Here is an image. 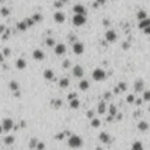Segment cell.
<instances>
[{
    "mask_svg": "<svg viewBox=\"0 0 150 150\" xmlns=\"http://www.w3.org/2000/svg\"><path fill=\"white\" fill-rule=\"evenodd\" d=\"M91 124H92V127H93V128H98V127H100V124H101V122H100V120H97V118H93Z\"/></svg>",
    "mask_w": 150,
    "mask_h": 150,
    "instance_id": "cell-26",
    "label": "cell"
},
{
    "mask_svg": "<svg viewBox=\"0 0 150 150\" xmlns=\"http://www.w3.org/2000/svg\"><path fill=\"white\" fill-rule=\"evenodd\" d=\"M106 110H107V107H106V103H104V101H102V102H100L98 103V108H97V112H98V114H104L106 113Z\"/></svg>",
    "mask_w": 150,
    "mask_h": 150,
    "instance_id": "cell-18",
    "label": "cell"
},
{
    "mask_svg": "<svg viewBox=\"0 0 150 150\" xmlns=\"http://www.w3.org/2000/svg\"><path fill=\"white\" fill-rule=\"evenodd\" d=\"M83 74H85V71H83V68H82L81 66L76 65V66L73 68V75H74L75 77H82Z\"/></svg>",
    "mask_w": 150,
    "mask_h": 150,
    "instance_id": "cell-8",
    "label": "cell"
},
{
    "mask_svg": "<svg viewBox=\"0 0 150 150\" xmlns=\"http://www.w3.org/2000/svg\"><path fill=\"white\" fill-rule=\"evenodd\" d=\"M54 52L56 55H63L66 53V46L63 44H59L54 47Z\"/></svg>",
    "mask_w": 150,
    "mask_h": 150,
    "instance_id": "cell-9",
    "label": "cell"
},
{
    "mask_svg": "<svg viewBox=\"0 0 150 150\" xmlns=\"http://www.w3.org/2000/svg\"><path fill=\"white\" fill-rule=\"evenodd\" d=\"M3 56H4V55H3V54H0V61H3V59H4V57H3Z\"/></svg>",
    "mask_w": 150,
    "mask_h": 150,
    "instance_id": "cell-45",
    "label": "cell"
},
{
    "mask_svg": "<svg viewBox=\"0 0 150 150\" xmlns=\"http://www.w3.org/2000/svg\"><path fill=\"white\" fill-rule=\"evenodd\" d=\"M88 116H89V117H92V116H93V114H92V112H88Z\"/></svg>",
    "mask_w": 150,
    "mask_h": 150,
    "instance_id": "cell-44",
    "label": "cell"
},
{
    "mask_svg": "<svg viewBox=\"0 0 150 150\" xmlns=\"http://www.w3.org/2000/svg\"><path fill=\"white\" fill-rule=\"evenodd\" d=\"M66 20V17L62 12H55L54 13V21L57 22V24H62Z\"/></svg>",
    "mask_w": 150,
    "mask_h": 150,
    "instance_id": "cell-11",
    "label": "cell"
},
{
    "mask_svg": "<svg viewBox=\"0 0 150 150\" xmlns=\"http://www.w3.org/2000/svg\"><path fill=\"white\" fill-rule=\"evenodd\" d=\"M96 1H97V4H104L106 0H96Z\"/></svg>",
    "mask_w": 150,
    "mask_h": 150,
    "instance_id": "cell-43",
    "label": "cell"
},
{
    "mask_svg": "<svg viewBox=\"0 0 150 150\" xmlns=\"http://www.w3.org/2000/svg\"><path fill=\"white\" fill-rule=\"evenodd\" d=\"M4 142H5V144H7V145L13 144V143H14V136H12V135L6 136V137L4 138Z\"/></svg>",
    "mask_w": 150,
    "mask_h": 150,
    "instance_id": "cell-21",
    "label": "cell"
},
{
    "mask_svg": "<svg viewBox=\"0 0 150 150\" xmlns=\"http://www.w3.org/2000/svg\"><path fill=\"white\" fill-rule=\"evenodd\" d=\"M92 77L95 80V81H102V80L106 79V72L101 68H96L92 74Z\"/></svg>",
    "mask_w": 150,
    "mask_h": 150,
    "instance_id": "cell-3",
    "label": "cell"
},
{
    "mask_svg": "<svg viewBox=\"0 0 150 150\" xmlns=\"http://www.w3.org/2000/svg\"><path fill=\"white\" fill-rule=\"evenodd\" d=\"M118 89H120V91H122V92H126V91H127L126 83H124V82H120V83H118Z\"/></svg>",
    "mask_w": 150,
    "mask_h": 150,
    "instance_id": "cell-31",
    "label": "cell"
},
{
    "mask_svg": "<svg viewBox=\"0 0 150 150\" xmlns=\"http://www.w3.org/2000/svg\"><path fill=\"white\" fill-rule=\"evenodd\" d=\"M59 85H60V87H61V88H67L69 86V80L67 77H62L59 81Z\"/></svg>",
    "mask_w": 150,
    "mask_h": 150,
    "instance_id": "cell-19",
    "label": "cell"
},
{
    "mask_svg": "<svg viewBox=\"0 0 150 150\" xmlns=\"http://www.w3.org/2000/svg\"><path fill=\"white\" fill-rule=\"evenodd\" d=\"M98 138H100V141H101L102 143H106V144L110 143V141H112V138H110V136H109V134H107L106 131H102L101 134H100Z\"/></svg>",
    "mask_w": 150,
    "mask_h": 150,
    "instance_id": "cell-12",
    "label": "cell"
},
{
    "mask_svg": "<svg viewBox=\"0 0 150 150\" xmlns=\"http://www.w3.org/2000/svg\"><path fill=\"white\" fill-rule=\"evenodd\" d=\"M109 114H110V116H115L116 115V107L115 106H110V108H109Z\"/></svg>",
    "mask_w": 150,
    "mask_h": 150,
    "instance_id": "cell-30",
    "label": "cell"
},
{
    "mask_svg": "<svg viewBox=\"0 0 150 150\" xmlns=\"http://www.w3.org/2000/svg\"><path fill=\"white\" fill-rule=\"evenodd\" d=\"M72 22H73V25H74V26H77V27H80V26L85 25V24L87 22L86 15H81V14H75V15L73 17V19H72Z\"/></svg>",
    "mask_w": 150,
    "mask_h": 150,
    "instance_id": "cell-2",
    "label": "cell"
},
{
    "mask_svg": "<svg viewBox=\"0 0 150 150\" xmlns=\"http://www.w3.org/2000/svg\"><path fill=\"white\" fill-rule=\"evenodd\" d=\"M0 14H1L3 17H7L9 14V9L7 7H3L1 9H0Z\"/></svg>",
    "mask_w": 150,
    "mask_h": 150,
    "instance_id": "cell-28",
    "label": "cell"
},
{
    "mask_svg": "<svg viewBox=\"0 0 150 150\" xmlns=\"http://www.w3.org/2000/svg\"><path fill=\"white\" fill-rule=\"evenodd\" d=\"M3 131H4V130H3V127L0 126V133H3Z\"/></svg>",
    "mask_w": 150,
    "mask_h": 150,
    "instance_id": "cell-46",
    "label": "cell"
},
{
    "mask_svg": "<svg viewBox=\"0 0 150 150\" xmlns=\"http://www.w3.org/2000/svg\"><path fill=\"white\" fill-rule=\"evenodd\" d=\"M33 57L35 60H38V61H41V60L45 59V53L41 51V49H35L33 52Z\"/></svg>",
    "mask_w": 150,
    "mask_h": 150,
    "instance_id": "cell-13",
    "label": "cell"
},
{
    "mask_svg": "<svg viewBox=\"0 0 150 150\" xmlns=\"http://www.w3.org/2000/svg\"><path fill=\"white\" fill-rule=\"evenodd\" d=\"M1 127H3V130L8 133L9 130H12V128L14 127V122L12 118H4L3 120V123H1Z\"/></svg>",
    "mask_w": 150,
    "mask_h": 150,
    "instance_id": "cell-4",
    "label": "cell"
},
{
    "mask_svg": "<svg viewBox=\"0 0 150 150\" xmlns=\"http://www.w3.org/2000/svg\"><path fill=\"white\" fill-rule=\"evenodd\" d=\"M143 31H144V33H145V34H150V26H148L147 28H144Z\"/></svg>",
    "mask_w": 150,
    "mask_h": 150,
    "instance_id": "cell-40",
    "label": "cell"
},
{
    "mask_svg": "<svg viewBox=\"0 0 150 150\" xmlns=\"http://www.w3.org/2000/svg\"><path fill=\"white\" fill-rule=\"evenodd\" d=\"M4 31H5V27L4 26H0V34H1Z\"/></svg>",
    "mask_w": 150,
    "mask_h": 150,
    "instance_id": "cell-42",
    "label": "cell"
},
{
    "mask_svg": "<svg viewBox=\"0 0 150 150\" xmlns=\"http://www.w3.org/2000/svg\"><path fill=\"white\" fill-rule=\"evenodd\" d=\"M44 77L46 80H52L54 77V72L52 71V69H46V71L44 72Z\"/></svg>",
    "mask_w": 150,
    "mask_h": 150,
    "instance_id": "cell-17",
    "label": "cell"
},
{
    "mask_svg": "<svg viewBox=\"0 0 150 150\" xmlns=\"http://www.w3.org/2000/svg\"><path fill=\"white\" fill-rule=\"evenodd\" d=\"M149 112H150V107H149Z\"/></svg>",
    "mask_w": 150,
    "mask_h": 150,
    "instance_id": "cell-48",
    "label": "cell"
},
{
    "mask_svg": "<svg viewBox=\"0 0 150 150\" xmlns=\"http://www.w3.org/2000/svg\"><path fill=\"white\" fill-rule=\"evenodd\" d=\"M54 6L57 7V8H60V7L62 6V3H61V1H55V3H54Z\"/></svg>",
    "mask_w": 150,
    "mask_h": 150,
    "instance_id": "cell-38",
    "label": "cell"
},
{
    "mask_svg": "<svg viewBox=\"0 0 150 150\" xmlns=\"http://www.w3.org/2000/svg\"><path fill=\"white\" fill-rule=\"evenodd\" d=\"M143 100H144V101H150V92H149V91L144 92V94H143Z\"/></svg>",
    "mask_w": 150,
    "mask_h": 150,
    "instance_id": "cell-32",
    "label": "cell"
},
{
    "mask_svg": "<svg viewBox=\"0 0 150 150\" xmlns=\"http://www.w3.org/2000/svg\"><path fill=\"white\" fill-rule=\"evenodd\" d=\"M62 67L63 68H69L71 67V61H69V60H65V61L62 62Z\"/></svg>",
    "mask_w": 150,
    "mask_h": 150,
    "instance_id": "cell-36",
    "label": "cell"
},
{
    "mask_svg": "<svg viewBox=\"0 0 150 150\" xmlns=\"http://www.w3.org/2000/svg\"><path fill=\"white\" fill-rule=\"evenodd\" d=\"M68 98H69V100H71V101H72V100H74V98H76V94H74V93H72L71 95H69V96H68Z\"/></svg>",
    "mask_w": 150,
    "mask_h": 150,
    "instance_id": "cell-39",
    "label": "cell"
},
{
    "mask_svg": "<svg viewBox=\"0 0 150 150\" xmlns=\"http://www.w3.org/2000/svg\"><path fill=\"white\" fill-rule=\"evenodd\" d=\"M9 88H11V91L17 92L18 89H19V85H18V82H17V81H11V82H9Z\"/></svg>",
    "mask_w": 150,
    "mask_h": 150,
    "instance_id": "cell-23",
    "label": "cell"
},
{
    "mask_svg": "<svg viewBox=\"0 0 150 150\" xmlns=\"http://www.w3.org/2000/svg\"><path fill=\"white\" fill-rule=\"evenodd\" d=\"M9 54H11V49H9V48H5L3 51V55L4 56H8Z\"/></svg>",
    "mask_w": 150,
    "mask_h": 150,
    "instance_id": "cell-37",
    "label": "cell"
},
{
    "mask_svg": "<svg viewBox=\"0 0 150 150\" xmlns=\"http://www.w3.org/2000/svg\"><path fill=\"white\" fill-rule=\"evenodd\" d=\"M127 102H128V103H134V102H135V96H134V95H128Z\"/></svg>",
    "mask_w": 150,
    "mask_h": 150,
    "instance_id": "cell-33",
    "label": "cell"
},
{
    "mask_svg": "<svg viewBox=\"0 0 150 150\" xmlns=\"http://www.w3.org/2000/svg\"><path fill=\"white\" fill-rule=\"evenodd\" d=\"M73 52L76 55H81L85 52V46H83V44L82 42H75L73 45Z\"/></svg>",
    "mask_w": 150,
    "mask_h": 150,
    "instance_id": "cell-5",
    "label": "cell"
},
{
    "mask_svg": "<svg viewBox=\"0 0 150 150\" xmlns=\"http://www.w3.org/2000/svg\"><path fill=\"white\" fill-rule=\"evenodd\" d=\"M79 106H80V104H79V100H77V98H74V100H72V101H71V107H72L73 109H74V108L77 109Z\"/></svg>",
    "mask_w": 150,
    "mask_h": 150,
    "instance_id": "cell-27",
    "label": "cell"
},
{
    "mask_svg": "<svg viewBox=\"0 0 150 150\" xmlns=\"http://www.w3.org/2000/svg\"><path fill=\"white\" fill-rule=\"evenodd\" d=\"M73 12H74L75 14L86 15V14H87V9L85 8V6H83V5H81V4H77V5H75V6L73 7Z\"/></svg>",
    "mask_w": 150,
    "mask_h": 150,
    "instance_id": "cell-7",
    "label": "cell"
},
{
    "mask_svg": "<svg viewBox=\"0 0 150 150\" xmlns=\"http://www.w3.org/2000/svg\"><path fill=\"white\" fill-rule=\"evenodd\" d=\"M131 150H143V144H142L141 142L136 141V142L133 144V147H131Z\"/></svg>",
    "mask_w": 150,
    "mask_h": 150,
    "instance_id": "cell-22",
    "label": "cell"
},
{
    "mask_svg": "<svg viewBox=\"0 0 150 150\" xmlns=\"http://www.w3.org/2000/svg\"><path fill=\"white\" fill-rule=\"evenodd\" d=\"M137 19L139 20V21H141V20L147 19V13L144 11H138L137 12Z\"/></svg>",
    "mask_w": 150,
    "mask_h": 150,
    "instance_id": "cell-24",
    "label": "cell"
},
{
    "mask_svg": "<svg viewBox=\"0 0 150 150\" xmlns=\"http://www.w3.org/2000/svg\"><path fill=\"white\" fill-rule=\"evenodd\" d=\"M96 150H102V149H101V148H97V149H96Z\"/></svg>",
    "mask_w": 150,
    "mask_h": 150,
    "instance_id": "cell-47",
    "label": "cell"
},
{
    "mask_svg": "<svg viewBox=\"0 0 150 150\" xmlns=\"http://www.w3.org/2000/svg\"><path fill=\"white\" fill-rule=\"evenodd\" d=\"M46 45H47V46H49V47L54 46V45H55L54 39H52V38H47V39H46Z\"/></svg>",
    "mask_w": 150,
    "mask_h": 150,
    "instance_id": "cell-29",
    "label": "cell"
},
{
    "mask_svg": "<svg viewBox=\"0 0 150 150\" xmlns=\"http://www.w3.org/2000/svg\"><path fill=\"white\" fill-rule=\"evenodd\" d=\"M32 19H33V21H34V22L40 21V20H41V15H40L39 13H36V14H34V15H33V18H32Z\"/></svg>",
    "mask_w": 150,
    "mask_h": 150,
    "instance_id": "cell-34",
    "label": "cell"
},
{
    "mask_svg": "<svg viewBox=\"0 0 150 150\" xmlns=\"http://www.w3.org/2000/svg\"><path fill=\"white\" fill-rule=\"evenodd\" d=\"M141 103H142V100H141V98H138V100H136V104H137V106H139V104H141Z\"/></svg>",
    "mask_w": 150,
    "mask_h": 150,
    "instance_id": "cell-41",
    "label": "cell"
},
{
    "mask_svg": "<svg viewBox=\"0 0 150 150\" xmlns=\"http://www.w3.org/2000/svg\"><path fill=\"white\" fill-rule=\"evenodd\" d=\"M27 27H28V25L26 22V20H25V21H21V22L18 24V29H20V31H25Z\"/></svg>",
    "mask_w": 150,
    "mask_h": 150,
    "instance_id": "cell-25",
    "label": "cell"
},
{
    "mask_svg": "<svg viewBox=\"0 0 150 150\" xmlns=\"http://www.w3.org/2000/svg\"><path fill=\"white\" fill-rule=\"evenodd\" d=\"M137 128H138V130H141V131H147L149 126L145 121H139L138 124H137Z\"/></svg>",
    "mask_w": 150,
    "mask_h": 150,
    "instance_id": "cell-15",
    "label": "cell"
},
{
    "mask_svg": "<svg viewBox=\"0 0 150 150\" xmlns=\"http://www.w3.org/2000/svg\"><path fill=\"white\" fill-rule=\"evenodd\" d=\"M117 39V34L115 31H113V29H109V31H107L106 33V40L108 42H115Z\"/></svg>",
    "mask_w": 150,
    "mask_h": 150,
    "instance_id": "cell-6",
    "label": "cell"
},
{
    "mask_svg": "<svg viewBox=\"0 0 150 150\" xmlns=\"http://www.w3.org/2000/svg\"><path fill=\"white\" fill-rule=\"evenodd\" d=\"M79 87H80V89H81V91H87V89L89 88V82L87 81V80H82V81L80 82Z\"/></svg>",
    "mask_w": 150,
    "mask_h": 150,
    "instance_id": "cell-20",
    "label": "cell"
},
{
    "mask_svg": "<svg viewBox=\"0 0 150 150\" xmlns=\"http://www.w3.org/2000/svg\"><path fill=\"white\" fill-rule=\"evenodd\" d=\"M82 138L77 136V135H72L71 137L68 138V145L71 148H74V149H77L82 145Z\"/></svg>",
    "mask_w": 150,
    "mask_h": 150,
    "instance_id": "cell-1",
    "label": "cell"
},
{
    "mask_svg": "<svg viewBox=\"0 0 150 150\" xmlns=\"http://www.w3.org/2000/svg\"><path fill=\"white\" fill-rule=\"evenodd\" d=\"M134 87H135V91H136L137 93H141V92L143 91V88H144V82H143V80H142V79H137L136 81H135Z\"/></svg>",
    "mask_w": 150,
    "mask_h": 150,
    "instance_id": "cell-10",
    "label": "cell"
},
{
    "mask_svg": "<svg viewBox=\"0 0 150 150\" xmlns=\"http://www.w3.org/2000/svg\"><path fill=\"white\" fill-rule=\"evenodd\" d=\"M148 26H150V19H148V18L144 19V20H141L139 24H138V28H141V29H144Z\"/></svg>",
    "mask_w": 150,
    "mask_h": 150,
    "instance_id": "cell-16",
    "label": "cell"
},
{
    "mask_svg": "<svg viewBox=\"0 0 150 150\" xmlns=\"http://www.w3.org/2000/svg\"><path fill=\"white\" fill-rule=\"evenodd\" d=\"M15 66H17V68H18V69H25V68H26V66H27L26 60H24L22 57L18 59V60H17V62H15Z\"/></svg>",
    "mask_w": 150,
    "mask_h": 150,
    "instance_id": "cell-14",
    "label": "cell"
},
{
    "mask_svg": "<svg viewBox=\"0 0 150 150\" xmlns=\"http://www.w3.org/2000/svg\"><path fill=\"white\" fill-rule=\"evenodd\" d=\"M38 139H35V138H32L31 139V144H29V147H31V148H33V147H35L36 148V145H38Z\"/></svg>",
    "mask_w": 150,
    "mask_h": 150,
    "instance_id": "cell-35",
    "label": "cell"
}]
</instances>
